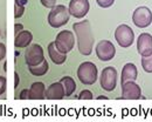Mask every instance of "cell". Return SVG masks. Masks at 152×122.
<instances>
[{"instance_id": "cell-6", "label": "cell", "mask_w": 152, "mask_h": 122, "mask_svg": "<svg viewBox=\"0 0 152 122\" xmlns=\"http://www.w3.org/2000/svg\"><path fill=\"white\" fill-rule=\"evenodd\" d=\"M43 60H45L43 48L40 45L33 43V45H29L28 47H26L25 61H26V63H27L28 67L37 66L39 63H41Z\"/></svg>"}, {"instance_id": "cell-5", "label": "cell", "mask_w": 152, "mask_h": 122, "mask_svg": "<svg viewBox=\"0 0 152 122\" xmlns=\"http://www.w3.org/2000/svg\"><path fill=\"white\" fill-rule=\"evenodd\" d=\"M115 39L121 47H130L134 40V33L132 28L128 25H119L115 31Z\"/></svg>"}, {"instance_id": "cell-28", "label": "cell", "mask_w": 152, "mask_h": 122, "mask_svg": "<svg viewBox=\"0 0 152 122\" xmlns=\"http://www.w3.org/2000/svg\"><path fill=\"white\" fill-rule=\"evenodd\" d=\"M23 29V26L21 25V24H15L14 25V33H15V35L19 33V32H21Z\"/></svg>"}, {"instance_id": "cell-1", "label": "cell", "mask_w": 152, "mask_h": 122, "mask_svg": "<svg viewBox=\"0 0 152 122\" xmlns=\"http://www.w3.org/2000/svg\"><path fill=\"white\" fill-rule=\"evenodd\" d=\"M73 29L75 32L77 39V48L82 55H90L93 53L94 47V33L90 26L89 20H82L80 22H75L73 25Z\"/></svg>"}, {"instance_id": "cell-30", "label": "cell", "mask_w": 152, "mask_h": 122, "mask_svg": "<svg viewBox=\"0 0 152 122\" xmlns=\"http://www.w3.org/2000/svg\"><path fill=\"white\" fill-rule=\"evenodd\" d=\"M97 100H108V96H104V95H99L97 98Z\"/></svg>"}, {"instance_id": "cell-14", "label": "cell", "mask_w": 152, "mask_h": 122, "mask_svg": "<svg viewBox=\"0 0 152 122\" xmlns=\"http://www.w3.org/2000/svg\"><path fill=\"white\" fill-rule=\"evenodd\" d=\"M138 76V71H137V67L129 62L126 63L123 69H122V75H121V85L125 83L128 81H134Z\"/></svg>"}, {"instance_id": "cell-17", "label": "cell", "mask_w": 152, "mask_h": 122, "mask_svg": "<svg viewBox=\"0 0 152 122\" xmlns=\"http://www.w3.org/2000/svg\"><path fill=\"white\" fill-rule=\"evenodd\" d=\"M45 93H46V87H45L43 82L32 83V86L29 88L31 100H43V99H46Z\"/></svg>"}, {"instance_id": "cell-3", "label": "cell", "mask_w": 152, "mask_h": 122, "mask_svg": "<svg viewBox=\"0 0 152 122\" xmlns=\"http://www.w3.org/2000/svg\"><path fill=\"white\" fill-rule=\"evenodd\" d=\"M69 18H70V14L68 8L63 5H57L50 10L48 14V24L53 28H60L69 21Z\"/></svg>"}, {"instance_id": "cell-15", "label": "cell", "mask_w": 152, "mask_h": 122, "mask_svg": "<svg viewBox=\"0 0 152 122\" xmlns=\"http://www.w3.org/2000/svg\"><path fill=\"white\" fill-rule=\"evenodd\" d=\"M32 40H33V34H32V32L22 29L21 32H19V33L15 35L14 46H15L17 48H26V47H28V46L31 45Z\"/></svg>"}, {"instance_id": "cell-2", "label": "cell", "mask_w": 152, "mask_h": 122, "mask_svg": "<svg viewBox=\"0 0 152 122\" xmlns=\"http://www.w3.org/2000/svg\"><path fill=\"white\" fill-rule=\"evenodd\" d=\"M97 74H98V71L94 62L86 61L78 66L77 78L83 85H88V86L94 85L97 80Z\"/></svg>"}, {"instance_id": "cell-23", "label": "cell", "mask_w": 152, "mask_h": 122, "mask_svg": "<svg viewBox=\"0 0 152 122\" xmlns=\"http://www.w3.org/2000/svg\"><path fill=\"white\" fill-rule=\"evenodd\" d=\"M97 5L102 8H108L110 6H113L115 2V0H96Z\"/></svg>"}, {"instance_id": "cell-13", "label": "cell", "mask_w": 152, "mask_h": 122, "mask_svg": "<svg viewBox=\"0 0 152 122\" xmlns=\"http://www.w3.org/2000/svg\"><path fill=\"white\" fill-rule=\"evenodd\" d=\"M46 99L48 100H62L66 94H64V88L61 82H54L52 83L47 89H46Z\"/></svg>"}, {"instance_id": "cell-31", "label": "cell", "mask_w": 152, "mask_h": 122, "mask_svg": "<svg viewBox=\"0 0 152 122\" xmlns=\"http://www.w3.org/2000/svg\"><path fill=\"white\" fill-rule=\"evenodd\" d=\"M20 2H21V4L23 5V6H25V5L27 4V0H20Z\"/></svg>"}, {"instance_id": "cell-18", "label": "cell", "mask_w": 152, "mask_h": 122, "mask_svg": "<svg viewBox=\"0 0 152 122\" xmlns=\"http://www.w3.org/2000/svg\"><path fill=\"white\" fill-rule=\"evenodd\" d=\"M48 69H49V65H48V62H47L46 59L42 61L41 63L37 65V66L28 67V71H29L31 74L34 75V76H42V75H45V74L48 72Z\"/></svg>"}, {"instance_id": "cell-24", "label": "cell", "mask_w": 152, "mask_h": 122, "mask_svg": "<svg viewBox=\"0 0 152 122\" xmlns=\"http://www.w3.org/2000/svg\"><path fill=\"white\" fill-rule=\"evenodd\" d=\"M6 87H7V79H6V76L0 75V95L6 92Z\"/></svg>"}, {"instance_id": "cell-9", "label": "cell", "mask_w": 152, "mask_h": 122, "mask_svg": "<svg viewBox=\"0 0 152 122\" xmlns=\"http://www.w3.org/2000/svg\"><path fill=\"white\" fill-rule=\"evenodd\" d=\"M116 48L114 43L109 40L99 41L96 46V55L101 61H110L114 59Z\"/></svg>"}, {"instance_id": "cell-4", "label": "cell", "mask_w": 152, "mask_h": 122, "mask_svg": "<svg viewBox=\"0 0 152 122\" xmlns=\"http://www.w3.org/2000/svg\"><path fill=\"white\" fill-rule=\"evenodd\" d=\"M55 46L57 47V49L62 53H68L70 52L73 48H74V45H75V37L73 34V32L68 31V29H64V31H61L58 34L56 35V39H55Z\"/></svg>"}, {"instance_id": "cell-26", "label": "cell", "mask_w": 152, "mask_h": 122, "mask_svg": "<svg viewBox=\"0 0 152 122\" xmlns=\"http://www.w3.org/2000/svg\"><path fill=\"white\" fill-rule=\"evenodd\" d=\"M20 100H31V95H29V89H22L19 95Z\"/></svg>"}, {"instance_id": "cell-33", "label": "cell", "mask_w": 152, "mask_h": 122, "mask_svg": "<svg viewBox=\"0 0 152 122\" xmlns=\"http://www.w3.org/2000/svg\"><path fill=\"white\" fill-rule=\"evenodd\" d=\"M0 34H1V32H0Z\"/></svg>"}, {"instance_id": "cell-8", "label": "cell", "mask_w": 152, "mask_h": 122, "mask_svg": "<svg viewBox=\"0 0 152 122\" xmlns=\"http://www.w3.org/2000/svg\"><path fill=\"white\" fill-rule=\"evenodd\" d=\"M99 82H101V87L104 90H107V92L114 90L115 87H116V83H117V71H116V68L111 67V66L105 67L102 71Z\"/></svg>"}, {"instance_id": "cell-32", "label": "cell", "mask_w": 152, "mask_h": 122, "mask_svg": "<svg viewBox=\"0 0 152 122\" xmlns=\"http://www.w3.org/2000/svg\"><path fill=\"white\" fill-rule=\"evenodd\" d=\"M6 66H7V63H6V62H5V63H4V69H5V71H6V69H7V68H6Z\"/></svg>"}, {"instance_id": "cell-10", "label": "cell", "mask_w": 152, "mask_h": 122, "mask_svg": "<svg viewBox=\"0 0 152 122\" xmlns=\"http://www.w3.org/2000/svg\"><path fill=\"white\" fill-rule=\"evenodd\" d=\"M90 8L89 0H70L69 2V14L75 17L76 19L84 18Z\"/></svg>"}, {"instance_id": "cell-22", "label": "cell", "mask_w": 152, "mask_h": 122, "mask_svg": "<svg viewBox=\"0 0 152 122\" xmlns=\"http://www.w3.org/2000/svg\"><path fill=\"white\" fill-rule=\"evenodd\" d=\"M93 93L90 92V90H88V89H84V90H82L81 93H80V95L77 96V99L78 100H93Z\"/></svg>"}, {"instance_id": "cell-20", "label": "cell", "mask_w": 152, "mask_h": 122, "mask_svg": "<svg viewBox=\"0 0 152 122\" xmlns=\"http://www.w3.org/2000/svg\"><path fill=\"white\" fill-rule=\"evenodd\" d=\"M142 67L146 73H152V54L149 57H142Z\"/></svg>"}, {"instance_id": "cell-25", "label": "cell", "mask_w": 152, "mask_h": 122, "mask_svg": "<svg viewBox=\"0 0 152 122\" xmlns=\"http://www.w3.org/2000/svg\"><path fill=\"white\" fill-rule=\"evenodd\" d=\"M41 4L47 8H53L56 5V0H40Z\"/></svg>"}, {"instance_id": "cell-21", "label": "cell", "mask_w": 152, "mask_h": 122, "mask_svg": "<svg viewBox=\"0 0 152 122\" xmlns=\"http://www.w3.org/2000/svg\"><path fill=\"white\" fill-rule=\"evenodd\" d=\"M23 12H25V6L20 2V0H15L14 1V18L15 19L21 18Z\"/></svg>"}, {"instance_id": "cell-7", "label": "cell", "mask_w": 152, "mask_h": 122, "mask_svg": "<svg viewBox=\"0 0 152 122\" xmlns=\"http://www.w3.org/2000/svg\"><path fill=\"white\" fill-rule=\"evenodd\" d=\"M133 24L139 28H146L152 22V12L150 8L145 6H140L134 10L132 14Z\"/></svg>"}, {"instance_id": "cell-27", "label": "cell", "mask_w": 152, "mask_h": 122, "mask_svg": "<svg viewBox=\"0 0 152 122\" xmlns=\"http://www.w3.org/2000/svg\"><path fill=\"white\" fill-rule=\"evenodd\" d=\"M6 57V46L5 43L0 42V61H2Z\"/></svg>"}, {"instance_id": "cell-16", "label": "cell", "mask_w": 152, "mask_h": 122, "mask_svg": "<svg viewBox=\"0 0 152 122\" xmlns=\"http://www.w3.org/2000/svg\"><path fill=\"white\" fill-rule=\"evenodd\" d=\"M48 54H49L50 60L53 61L55 65H62L67 60V54L62 53L57 49V47L55 46V42H50L48 45Z\"/></svg>"}, {"instance_id": "cell-11", "label": "cell", "mask_w": 152, "mask_h": 122, "mask_svg": "<svg viewBox=\"0 0 152 122\" xmlns=\"http://www.w3.org/2000/svg\"><path fill=\"white\" fill-rule=\"evenodd\" d=\"M123 100H139L142 99V89L134 81H128L122 85Z\"/></svg>"}, {"instance_id": "cell-19", "label": "cell", "mask_w": 152, "mask_h": 122, "mask_svg": "<svg viewBox=\"0 0 152 122\" xmlns=\"http://www.w3.org/2000/svg\"><path fill=\"white\" fill-rule=\"evenodd\" d=\"M60 82L62 83V86H63V88H64V94H66V96H70V95L75 92L76 82L73 78H70V76H63V78L60 80Z\"/></svg>"}, {"instance_id": "cell-12", "label": "cell", "mask_w": 152, "mask_h": 122, "mask_svg": "<svg viewBox=\"0 0 152 122\" xmlns=\"http://www.w3.org/2000/svg\"><path fill=\"white\" fill-rule=\"evenodd\" d=\"M137 51L140 57H149L152 54V35L149 33L139 34L137 39Z\"/></svg>"}, {"instance_id": "cell-29", "label": "cell", "mask_w": 152, "mask_h": 122, "mask_svg": "<svg viewBox=\"0 0 152 122\" xmlns=\"http://www.w3.org/2000/svg\"><path fill=\"white\" fill-rule=\"evenodd\" d=\"M19 83H20L19 74H18V72H15V73H14V88H18Z\"/></svg>"}]
</instances>
